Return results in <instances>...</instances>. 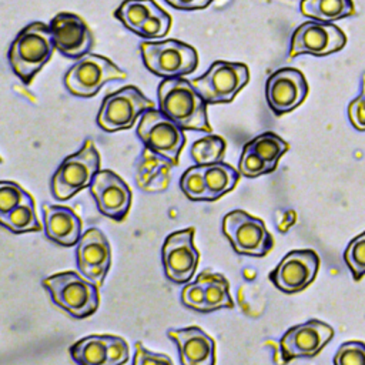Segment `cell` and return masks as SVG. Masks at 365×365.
Listing matches in <instances>:
<instances>
[{"instance_id": "cell-29", "label": "cell", "mask_w": 365, "mask_h": 365, "mask_svg": "<svg viewBox=\"0 0 365 365\" xmlns=\"http://www.w3.org/2000/svg\"><path fill=\"white\" fill-rule=\"evenodd\" d=\"M180 188L191 201H208L204 165H194L187 168L180 178Z\"/></svg>"}, {"instance_id": "cell-9", "label": "cell", "mask_w": 365, "mask_h": 365, "mask_svg": "<svg viewBox=\"0 0 365 365\" xmlns=\"http://www.w3.org/2000/svg\"><path fill=\"white\" fill-rule=\"evenodd\" d=\"M222 232L237 254L264 257L274 247V240L264 221L242 210H234L222 218Z\"/></svg>"}, {"instance_id": "cell-4", "label": "cell", "mask_w": 365, "mask_h": 365, "mask_svg": "<svg viewBox=\"0 0 365 365\" xmlns=\"http://www.w3.org/2000/svg\"><path fill=\"white\" fill-rule=\"evenodd\" d=\"M100 171V154L91 140H86L83 147L66 157L51 177V194L60 201H66L86 187Z\"/></svg>"}, {"instance_id": "cell-7", "label": "cell", "mask_w": 365, "mask_h": 365, "mask_svg": "<svg viewBox=\"0 0 365 365\" xmlns=\"http://www.w3.org/2000/svg\"><path fill=\"white\" fill-rule=\"evenodd\" d=\"M153 108L154 103L137 87L125 86L104 97L97 114V124L108 133L127 130L141 114Z\"/></svg>"}, {"instance_id": "cell-5", "label": "cell", "mask_w": 365, "mask_h": 365, "mask_svg": "<svg viewBox=\"0 0 365 365\" xmlns=\"http://www.w3.org/2000/svg\"><path fill=\"white\" fill-rule=\"evenodd\" d=\"M140 51L147 70L164 78L187 76L198 66V54L195 48L174 38L143 43Z\"/></svg>"}, {"instance_id": "cell-32", "label": "cell", "mask_w": 365, "mask_h": 365, "mask_svg": "<svg viewBox=\"0 0 365 365\" xmlns=\"http://www.w3.org/2000/svg\"><path fill=\"white\" fill-rule=\"evenodd\" d=\"M170 27H171L170 14L164 11L160 6H157L151 13V16L141 26L137 36L144 38H160L168 33Z\"/></svg>"}, {"instance_id": "cell-15", "label": "cell", "mask_w": 365, "mask_h": 365, "mask_svg": "<svg viewBox=\"0 0 365 365\" xmlns=\"http://www.w3.org/2000/svg\"><path fill=\"white\" fill-rule=\"evenodd\" d=\"M309 87L304 74L292 67L274 71L265 84V98L275 115H282L297 108L308 96Z\"/></svg>"}, {"instance_id": "cell-37", "label": "cell", "mask_w": 365, "mask_h": 365, "mask_svg": "<svg viewBox=\"0 0 365 365\" xmlns=\"http://www.w3.org/2000/svg\"><path fill=\"white\" fill-rule=\"evenodd\" d=\"M133 365H174V364L168 355L153 352L147 349L140 341H137L134 344Z\"/></svg>"}, {"instance_id": "cell-10", "label": "cell", "mask_w": 365, "mask_h": 365, "mask_svg": "<svg viewBox=\"0 0 365 365\" xmlns=\"http://www.w3.org/2000/svg\"><path fill=\"white\" fill-rule=\"evenodd\" d=\"M125 71L104 56L87 53L64 74V86L78 97H93L111 80H124Z\"/></svg>"}, {"instance_id": "cell-16", "label": "cell", "mask_w": 365, "mask_h": 365, "mask_svg": "<svg viewBox=\"0 0 365 365\" xmlns=\"http://www.w3.org/2000/svg\"><path fill=\"white\" fill-rule=\"evenodd\" d=\"M76 264L83 277L101 287L111 267V247L98 228L81 234L76 247Z\"/></svg>"}, {"instance_id": "cell-25", "label": "cell", "mask_w": 365, "mask_h": 365, "mask_svg": "<svg viewBox=\"0 0 365 365\" xmlns=\"http://www.w3.org/2000/svg\"><path fill=\"white\" fill-rule=\"evenodd\" d=\"M244 147L257 154L274 171L277 168L278 160L288 151L289 145L275 133L265 131L254 137Z\"/></svg>"}, {"instance_id": "cell-36", "label": "cell", "mask_w": 365, "mask_h": 365, "mask_svg": "<svg viewBox=\"0 0 365 365\" xmlns=\"http://www.w3.org/2000/svg\"><path fill=\"white\" fill-rule=\"evenodd\" d=\"M130 358V348L124 338L108 335L106 365H124Z\"/></svg>"}, {"instance_id": "cell-2", "label": "cell", "mask_w": 365, "mask_h": 365, "mask_svg": "<svg viewBox=\"0 0 365 365\" xmlns=\"http://www.w3.org/2000/svg\"><path fill=\"white\" fill-rule=\"evenodd\" d=\"M56 50L50 26L34 21L26 26L13 40L7 57L14 74L30 84L36 74L48 63Z\"/></svg>"}, {"instance_id": "cell-18", "label": "cell", "mask_w": 365, "mask_h": 365, "mask_svg": "<svg viewBox=\"0 0 365 365\" xmlns=\"http://www.w3.org/2000/svg\"><path fill=\"white\" fill-rule=\"evenodd\" d=\"M56 48L67 58H81L93 47V34L86 21L73 13H58L50 21Z\"/></svg>"}, {"instance_id": "cell-34", "label": "cell", "mask_w": 365, "mask_h": 365, "mask_svg": "<svg viewBox=\"0 0 365 365\" xmlns=\"http://www.w3.org/2000/svg\"><path fill=\"white\" fill-rule=\"evenodd\" d=\"M238 171L241 175L248 178H255L262 174L272 173V170L262 161L257 154L250 151L248 148H242L240 163H238Z\"/></svg>"}, {"instance_id": "cell-6", "label": "cell", "mask_w": 365, "mask_h": 365, "mask_svg": "<svg viewBox=\"0 0 365 365\" xmlns=\"http://www.w3.org/2000/svg\"><path fill=\"white\" fill-rule=\"evenodd\" d=\"M250 80L248 67L242 63L214 61L208 70L191 84L207 104L231 103Z\"/></svg>"}, {"instance_id": "cell-39", "label": "cell", "mask_w": 365, "mask_h": 365, "mask_svg": "<svg viewBox=\"0 0 365 365\" xmlns=\"http://www.w3.org/2000/svg\"><path fill=\"white\" fill-rule=\"evenodd\" d=\"M171 7L177 10H200L205 9L212 0H165Z\"/></svg>"}, {"instance_id": "cell-31", "label": "cell", "mask_w": 365, "mask_h": 365, "mask_svg": "<svg viewBox=\"0 0 365 365\" xmlns=\"http://www.w3.org/2000/svg\"><path fill=\"white\" fill-rule=\"evenodd\" d=\"M29 192L14 181H0V222L26 198Z\"/></svg>"}, {"instance_id": "cell-14", "label": "cell", "mask_w": 365, "mask_h": 365, "mask_svg": "<svg viewBox=\"0 0 365 365\" xmlns=\"http://www.w3.org/2000/svg\"><path fill=\"white\" fill-rule=\"evenodd\" d=\"M334 328L319 319L291 327L279 339L282 364H288L295 358H311L332 339Z\"/></svg>"}, {"instance_id": "cell-35", "label": "cell", "mask_w": 365, "mask_h": 365, "mask_svg": "<svg viewBox=\"0 0 365 365\" xmlns=\"http://www.w3.org/2000/svg\"><path fill=\"white\" fill-rule=\"evenodd\" d=\"M181 302L190 309L205 312V289L202 282L197 278L194 282H187L181 289Z\"/></svg>"}, {"instance_id": "cell-23", "label": "cell", "mask_w": 365, "mask_h": 365, "mask_svg": "<svg viewBox=\"0 0 365 365\" xmlns=\"http://www.w3.org/2000/svg\"><path fill=\"white\" fill-rule=\"evenodd\" d=\"M108 335H88L68 348L76 365H106Z\"/></svg>"}, {"instance_id": "cell-13", "label": "cell", "mask_w": 365, "mask_h": 365, "mask_svg": "<svg viewBox=\"0 0 365 365\" xmlns=\"http://www.w3.org/2000/svg\"><path fill=\"white\" fill-rule=\"evenodd\" d=\"M319 262L314 250H292L269 272V279L285 294L299 292L315 279Z\"/></svg>"}, {"instance_id": "cell-20", "label": "cell", "mask_w": 365, "mask_h": 365, "mask_svg": "<svg viewBox=\"0 0 365 365\" xmlns=\"http://www.w3.org/2000/svg\"><path fill=\"white\" fill-rule=\"evenodd\" d=\"M43 222L48 240L61 247H73L81 237V220L66 205L43 204Z\"/></svg>"}, {"instance_id": "cell-40", "label": "cell", "mask_w": 365, "mask_h": 365, "mask_svg": "<svg viewBox=\"0 0 365 365\" xmlns=\"http://www.w3.org/2000/svg\"><path fill=\"white\" fill-rule=\"evenodd\" d=\"M0 163H1V157H0Z\"/></svg>"}, {"instance_id": "cell-11", "label": "cell", "mask_w": 365, "mask_h": 365, "mask_svg": "<svg viewBox=\"0 0 365 365\" xmlns=\"http://www.w3.org/2000/svg\"><path fill=\"white\" fill-rule=\"evenodd\" d=\"M192 227L171 232L163 244L161 259L165 277L174 284H187L195 274L200 252L194 247Z\"/></svg>"}, {"instance_id": "cell-8", "label": "cell", "mask_w": 365, "mask_h": 365, "mask_svg": "<svg viewBox=\"0 0 365 365\" xmlns=\"http://www.w3.org/2000/svg\"><path fill=\"white\" fill-rule=\"evenodd\" d=\"M137 135L144 147L164 157L173 165L178 164L180 153L185 144L182 128L160 110H148L143 114Z\"/></svg>"}, {"instance_id": "cell-21", "label": "cell", "mask_w": 365, "mask_h": 365, "mask_svg": "<svg viewBox=\"0 0 365 365\" xmlns=\"http://www.w3.org/2000/svg\"><path fill=\"white\" fill-rule=\"evenodd\" d=\"M301 13L312 20L332 23L355 13L352 0H301Z\"/></svg>"}, {"instance_id": "cell-12", "label": "cell", "mask_w": 365, "mask_h": 365, "mask_svg": "<svg viewBox=\"0 0 365 365\" xmlns=\"http://www.w3.org/2000/svg\"><path fill=\"white\" fill-rule=\"evenodd\" d=\"M345 43L346 36L338 26L308 20L294 30L288 57L294 58L299 54L322 57L342 50Z\"/></svg>"}, {"instance_id": "cell-1", "label": "cell", "mask_w": 365, "mask_h": 365, "mask_svg": "<svg viewBox=\"0 0 365 365\" xmlns=\"http://www.w3.org/2000/svg\"><path fill=\"white\" fill-rule=\"evenodd\" d=\"M157 97L160 111L182 130L211 133L207 103L187 78H164L158 86Z\"/></svg>"}, {"instance_id": "cell-28", "label": "cell", "mask_w": 365, "mask_h": 365, "mask_svg": "<svg viewBox=\"0 0 365 365\" xmlns=\"http://www.w3.org/2000/svg\"><path fill=\"white\" fill-rule=\"evenodd\" d=\"M225 154V141L222 137L208 134L194 141L190 150V155L197 165H208L222 161Z\"/></svg>"}, {"instance_id": "cell-3", "label": "cell", "mask_w": 365, "mask_h": 365, "mask_svg": "<svg viewBox=\"0 0 365 365\" xmlns=\"http://www.w3.org/2000/svg\"><path fill=\"white\" fill-rule=\"evenodd\" d=\"M41 285L48 292L50 299L74 319L93 315L100 305L98 287L74 271L46 277Z\"/></svg>"}, {"instance_id": "cell-17", "label": "cell", "mask_w": 365, "mask_h": 365, "mask_svg": "<svg viewBox=\"0 0 365 365\" xmlns=\"http://www.w3.org/2000/svg\"><path fill=\"white\" fill-rule=\"evenodd\" d=\"M90 192L103 215L121 221L128 214L133 194L127 182L114 171L100 170L90 184Z\"/></svg>"}, {"instance_id": "cell-26", "label": "cell", "mask_w": 365, "mask_h": 365, "mask_svg": "<svg viewBox=\"0 0 365 365\" xmlns=\"http://www.w3.org/2000/svg\"><path fill=\"white\" fill-rule=\"evenodd\" d=\"M157 6L154 0H124L115 9L114 16L130 31L137 34Z\"/></svg>"}, {"instance_id": "cell-24", "label": "cell", "mask_w": 365, "mask_h": 365, "mask_svg": "<svg viewBox=\"0 0 365 365\" xmlns=\"http://www.w3.org/2000/svg\"><path fill=\"white\" fill-rule=\"evenodd\" d=\"M205 289V312L221 308H234V301L230 295V284L222 274L202 271L197 275Z\"/></svg>"}, {"instance_id": "cell-38", "label": "cell", "mask_w": 365, "mask_h": 365, "mask_svg": "<svg viewBox=\"0 0 365 365\" xmlns=\"http://www.w3.org/2000/svg\"><path fill=\"white\" fill-rule=\"evenodd\" d=\"M348 117L354 128L365 131V74L362 76L361 94L348 106Z\"/></svg>"}, {"instance_id": "cell-22", "label": "cell", "mask_w": 365, "mask_h": 365, "mask_svg": "<svg viewBox=\"0 0 365 365\" xmlns=\"http://www.w3.org/2000/svg\"><path fill=\"white\" fill-rule=\"evenodd\" d=\"M204 178L208 192V201H215L224 194L234 190L240 178V171H237L232 165L220 161L204 165Z\"/></svg>"}, {"instance_id": "cell-30", "label": "cell", "mask_w": 365, "mask_h": 365, "mask_svg": "<svg viewBox=\"0 0 365 365\" xmlns=\"http://www.w3.org/2000/svg\"><path fill=\"white\" fill-rule=\"evenodd\" d=\"M344 261L355 281H359L365 275V232L349 241L344 251Z\"/></svg>"}, {"instance_id": "cell-33", "label": "cell", "mask_w": 365, "mask_h": 365, "mask_svg": "<svg viewBox=\"0 0 365 365\" xmlns=\"http://www.w3.org/2000/svg\"><path fill=\"white\" fill-rule=\"evenodd\" d=\"M332 362L334 365H365V342L346 341L341 344Z\"/></svg>"}, {"instance_id": "cell-27", "label": "cell", "mask_w": 365, "mask_h": 365, "mask_svg": "<svg viewBox=\"0 0 365 365\" xmlns=\"http://www.w3.org/2000/svg\"><path fill=\"white\" fill-rule=\"evenodd\" d=\"M0 225H3L4 228L14 234L40 231L41 227L36 214L33 197L29 194L27 198L0 222Z\"/></svg>"}, {"instance_id": "cell-19", "label": "cell", "mask_w": 365, "mask_h": 365, "mask_svg": "<svg viewBox=\"0 0 365 365\" xmlns=\"http://www.w3.org/2000/svg\"><path fill=\"white\" fill-rule=\"evenodd\" d=\"M167 335L178 348L181 365H215V342L200 327L168 329Z\"/></svg>"}]
</instances>
